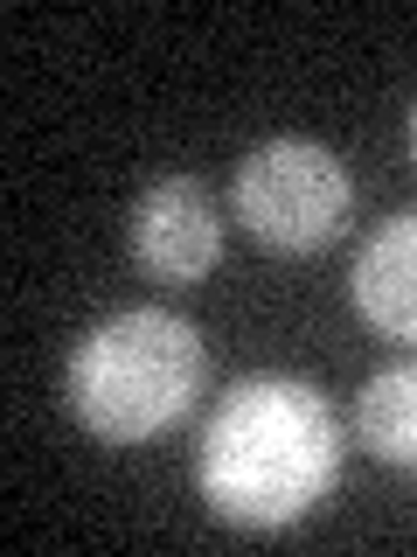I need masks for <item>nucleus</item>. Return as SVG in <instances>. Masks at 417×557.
Segmentation results:
<instances>
[{
    "mask_svg": "<svg viewBox=\"0 0 417 557\" xmlns=\"http://www.w3.org/2000/svg\"><path fill=\"white\" fill-rule=\"evenodd\" d=\"M341 474V425L300 376H243L208 411L195 446V487L230 530H286L313 516Z\"/></svg>",
    "mask_w": 417,
    "mask_h": 557,
    "instance_id": "1",
    "label": "nucleus"
},
{
    "mask_svg": "<svg viewBox=\"0 0 417 557\" xmlns=\"http://www.w3.org/2000/svg\"><path fill=\"white\" fill-rule=\"evenodd\" d=\"M237 223L251 231L265 251H320L341 237L348 209H355V182L320 139H265L237 161L230 182Z\"/></svg>",
    "mask_w": 417,
    "mask_h": 557,
    "instance_id": "3",
    "label": "nucleus"
},
{
    "mask_svg": "<svg viewBox=\"0 0 417 557\" xmlns=\"http://www.w3.org/2000/svg\"><path fill=\"white\" fill-rule=\"evenodd\" d=\"M208 383L202 335L167 307H126L98 321L63 362V405L98 446H147L195 411Z\"/></svg>",
    "mask_w": 417,
    "mask_h": 557,
    "instance_id": "2",
    "label": "nucleus"
},
{
    "mask_svg": "<svg viewBox=\"0 0 417 557\" xmlns=\"http://www.w3.org/2000/svg\"><path fill=\"white\" fill-rule=\"evenodd\" d=\"M410 161H417V112H410Z\"/></svg>",
    "mask_w": 417,
    "mask_h": 557,
    "instance_id": "7",
    "label": "nucleus"
},
{
    "mask_svg": "<svg viewBox=\"0 0 417 557\" xmlns=\"http://www.w3.org/2000/svg\"><path fill=\"white\" fill-rule=\"evenodd\" d=\"M348 293L376 335L417 348V209H396L390 223L369 231L355 272H348Z\"/></svg>",
    "mask_w": 417,
    "mask_h": 557,
    "instance_id": "5",
    "label": "nucleus"
},
{
    "mask_svg": "<svg viewBox=\"0 0 417 557\" xmlns=\"http://www.w3.org/2000/svg\"><path fill=\"white\" fill-rule=\"evenodd\" d=\"M355 432H362V446H369L382 467H410L417 474V356L390 362V370H376L369 383H362Z\"/></svg>",
    "mask_w": 417,
    "mask_h": 557,
    "instance_id": "6",
    "label": "nucleus"
},
{
    "mask_svg": "<svg viewBox=\"0 0 417 557\" xmlns=\"http://www.w3.org/2000/svg\"><path fill=\"white\" fill-rule=\"evenodd\" d=\"M126 244H132L147 278H161V286H202L223 258V216L195 174H161L132 202Z\"/></svg>",
    "mask_w": 417,
    "mask_h": 557,
    "instance_id": "4",
    "label": "nucleus"
}]
</instances>
